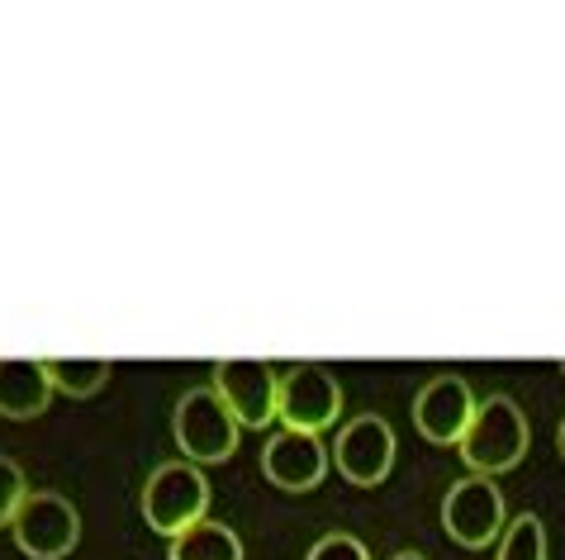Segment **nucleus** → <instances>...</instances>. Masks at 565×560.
<instances>
[{"label":"nucleus","mask_w":565,"mask_h":560,"mask_svg":"<svg viewBox=\"0 0 565 560\" xmlns=\"http://www.w3.org/2000/svg\"><path fill=\"white\" fill-rule=\"evenodd\" d=\"M527 442H532V428H527V413L518 409L509 395H490L476 403V418H470L466 438H461V461L470 475H504L513 471L518 461L527 456Z\"/></svg>","instance_id":"obj_1"},{"label":"nucleus","mask_w":565,"mask_h":560,"mask_svg":"<svg viewBox=\"0 0 565 560\" xmlns=\"http://www.w3.org/2000/svg\"><path fill=\"white\" fill-rule=\"evenodd\" d=\"M238 418L224 403V395L214 385H195L177 399V413H171V432H177V446L185 451L191 465H210V461H228L238 451Z\"/></svg>","instance_id":"obj_2"},{"label":"nucleus","mask_w":565,"mask_h":560,"mask_svg":"<svg viewBox=\"0 0 565 560\" xmlns=\"http://www.w3.org/2000/svg\"><path fill=\"white\" fill-rule=\"evenodd\" d=\"M210 508V480L200 475V465L191 461H167L157 465L143 485V518L152 532L162 537H181L185 527L205 523Z\"/></svg>","instance_id":"obj_3"},{"label":"nucleus","mask_w":565,"mask_h":560,"mask_svg":"<svg viewBox=\"0 0 565 560\" xmlns=\"http://www.w3.org/2000/svg\"><path fill=\"white\" fill-rule=\"evenodd\" d=\"M14 547H20L29 560H62L76 551L82 541V513L67 494L57 489H34L14 513Z\"/></svg>","instance_id":"obj_4"},{"label":"nucleus","mask_w":565,"mask_h":560,"mask_svg":"<svg viewBox=\"0 0 565 560\" xmlns=\"http://www.w3.org/2000/svg\"><path fill=\"white\" fill-rule=\"evenodd\" d=\"M443 527L451 541H461V547L480 551L490 547V541L504 537L509 527V513H504V494L490 475H466L457 480L447 494H443Z\"/></svg>","instance_id":"obj_5"},{"label":"nucleus","mask_w":565,"mask_h":560,"mask_svg":"<svg viewBox=\"0 0 565 560\" xmlns=\"http://www.w3.org/2000/svg\"><path fill=\"white\" fill-rule=\"evenodd\" d=\"M338 409H342V385L328 366L319 362H300L280 376V423L295 428V432H323L328 423H338Z\"/></svg>","instance_id":"obj_6"},{"label":"nucleus","mask_w":565,"mask_h":560,"mask_svg":"<svg viewBox=\"0 0 565 560\" xmlns=\"http://www.w3.org/2000/svg\"><path fill=\"white\" fill-rule=\"evenodd\" d=\"M214 390L224 395V403L233 409L243 428H266L280 403V376L266 362L253 356H228V362H214Z\"/></svg>","instance_id":"obj_7"},{"label":"nucleus","mask_w":565,"mask_h":560,"mask_svg":"<svg viewBox=\"0 0 565 560\" xmlns=\"http://www.w3.org/2000/svg\"><path fill=\"white\" fill-rule=\"evenodd\" d=\"M333 465L342 471V480H352L361 489H375L390 475V465H395V428L381 413L352 418L333 442Z\"/></svg>","instance_id":"obj_8"},{"label":"nucleus","mask_w":565,"mask_h":560,"mask_svg":"<svg viewBox=\"0 0 565 560\" xmlns=\"http://www.w3.org/2000/svg\"><path fill=\"white\" fill-rule=\"evenodd\" d=\"M470 418H476V395L461 376H433L414 399V428L437 446H461Z\"/></svg>","instance_id":"obj_9"},{"label":"nucleus","mask_w":565,"mask_h":560,"mask_svg":"<svg viewBox=\"0 0 565 560\" xmlns=\"http://www.w3.org/2000/svg\"><path fill=\"white\" fill-rule=\"evenodd\" d=\"M328 446L319 442V432H295V428H280L271 442L262 446V471L276 489H290V494H305L313 485H323L328 475Z\"/></svg>","instance_id":"obj_10"},{"label":"nucleus","mask_w":565,"mask_h":560,"mask_svg":"<svg viewBox=\"0 0 565 560\" xmlns=\"http://www.w3.org/2000/svg\"><path fill=\"white\" fill-rule=\"evenodd\" d=\"M53 380L43 362H24V356H10L0 362V418H39L49 409Z\"/></svg>","instance_id":"obj_11"},{"label":"nucleus","mask_w":565,"mask_h":560,"mask_svg":"<svg viewBox=\"0 0 565 560\" xmlns=\"http://www.w3.org/2000/svg\"><path fill=\"white\" fill-rule=\"evenodd\" d=\"M167 560H243V541L224 523H195L181 537H171Z\"/></svg>","instance_id":"obj_12"},{"label":"nucleus","mask_w":565,"mask_h":560,"mask_svg":"<svg viewBox=\"0 0 565 560\" xmlns=\"http://www.w3.org/2000/svg\"><path fill=\"white\" fill-rule=\"evenodd\" d=\"M43 366H49L53 390L72 395V399L96 395V390H105V380H109V362H105V356H49Z\"/></svg>","instance_id":"obj_13"},{"label":"nucleus","mask_w":565,"mask_h":560,"mask_svg":"<svg viewBox=\"0 0 565 560\" xmlns=\"http://www.w3.org/2000/svg\"><path fill=\"white\" fill-rule=\"evenodd\" d=\"M494 560H546V527L537 513H518L499 537V556Z\"/></svg>","instance_id":"obj_14"},{"label":"nucleus","mask_w":565,"mask_h":560,"mask_svg":"<svg viewBox=\"0 0 565 560\" xmlns=\"http://www.w3.org/2000/svg\"><path fill=\"white\" fill-rule=\"evenodd\" d=\"M29 499L24 489V471L14 465L10 456H0V527L14 523V513H20V504Z\"/></svg>","instance_id":"obj_15"},{"label":"nucleus","mask_w":565,"mask_h":560,"mask_svg":"<svg viewBox=\"0 0 565 560\" xmlns=\"http://www.w3.org/2000/svg\"><path fill=\"white\" fill-rule=\"evenodd\" d=\"M305 560H371V551L361 547L352 532H328V537L313 541Z\"/></svg>","instance_id":"obj_16"},{"label":"nucleus","mask_w":565,"mask_h":560,"mask_svg":"<svg viewBox=\"0 0 565 560\" xmlns=\"http://www.w3.org/2000/svg\"><path fill=\"white\" fill-rule=\"evenodd\" d=\"M556 446H561V461H565V418H561V428H556Z\"/></svg>","instance_id":"obj_17"},{"label":"nucleus","mask_w":565,"mask_h":560,"mask_svg":"<svg viewBox=\"0 0 565 560\" xmlns=\"http://www.w3.org/2000/svg\"><path fill=\"white\" fill-rule=\"evenodd\" d=\"M390 560H428V556H418V551H395Z\"/></svg>","instance_id":"obj_18"},{"label":"nucleus","mask_w":565,"mask_h":560,"mask_svg":"<svg viewBox=\"0 0 565 560\" xmlns=\"http://www.w3.org/2000/svg\"><path fill=\"white\" fill-rule=\"evenodd\" d=\"M561 376H565V362H561Z\"/></svg>","instance_id":"obj_19"}]
</instances>
